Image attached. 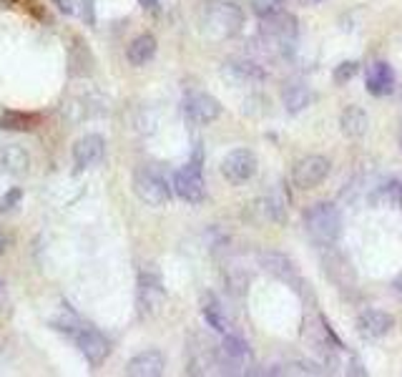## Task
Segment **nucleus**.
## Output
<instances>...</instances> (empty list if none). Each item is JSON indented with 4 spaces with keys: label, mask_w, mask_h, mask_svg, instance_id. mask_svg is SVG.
<instances>
[{
    "label": "nucleus",
    "mask_w": 402,
    "mask_h": 377,
    "mask_svg": "<svg viewBox=\"0 0 402 377\" xmlns=\"http://www.w3.org/2000/svg\"><path fill=\"white\" fill-rule=\"evenodd\" d=\"M219 365H224V372H229V375L251 372L249 367L254 365L251 347L241 337H237V334H227L222 339V345H219Z\"/></svg>",
    "instance_id": "nucleus-5"
},
{
    "label": "nucleus",
    "mask_w": 402,
    "mask_h": 377,
    "mask_svg": "<svg viewBox=\"0 0 402 377\" xmlns=\"http://www.w3.org/2000/svg\"><path fill=\"white\" fill-rule=\"evenodd\" d=\"M138 6L146 8V11H156V8H158V0H138Z\"/></svg>",
    "instance_id": "nucleus-35"
},
{
    "label": "nucleus",
    "mask_w": 402,
    "mask_h": 377,
    "mask_svg": "<svg viewBox=\"0 0 402 377\" xmlns=\"http://www.w3.org/2000/svg\"><path fill=\"white\" fill-rule=\"evenodd\" d=\"M256 166H259V161H256L254 151L234 149V151H229L227 156H224L222 174H224V179H227L229 184H246L256 174Z\"/></svg>",
    "instance_id": "nucleus-8"
},
{
    "label": "nucleus",
    "mask_w": 402,
    "mask_h": 377,
    "mask_svg": "<svg viewBox=\"0 0 402 377\" xmlns=\"http://www.w3.org/2000/svg\"><path fill=\"white\" fill-rule=\"evenodd\" d=\"M134 191L148 206H166L171 201V186L151 166H141L134 174Z\"/></svg>",
    "instance_id": "nucleus-4"
},
{
    "label": "nucleus",
    "mask_w": 402,
    "mask_h": 377,
    "mask_svg": "<svg viewBox=\"0 0 402 377\" xmlns=\"http://www.w3.org/2000/svg\"><path fill=\"white\" fill-rule=\"evenodd\" d=\"M297 3H305V6H312V0H297Z\"/></svg>",
    "instance_id": "nucleus-37"
},
{
    "label": "nucleus",
    "mask_w": 402,
    "mask_h": 377,
    "mask_svg": "<svg viewBox=\"0 0 402 377\" xmlns=\"http://www.w3.org/2000/svg\"><path fill=\"white\" fill-rule=\"evenodd\" d=\"M244 216L256 226L269 224V221H274V224H282L284 216H287V201H284L282 196H277V194L259 196V199H254L249 206H246Z\"/></svg>",
    "instance_id": "nucleus-11"
},
{
    "label": "nucleus",
    "mask_w": 402,
    "mask_h": 377,
    "mask_svg": "<svg viewBox=\"0 0 402 377\" xmlns=\"http://www.w3.org/2000/svg\"><path fill=\"white\" fill-rule=\"evenodd\" d=\"M201 31L209 38L217 41H227L234 38L244 26V11L232 0H207L199 11Z\"/></svg>",
    "instance_id": "nucleus-2"
},
{
    "label": "nucleus",
    "mask_w": 402,
    "mask_h": 377,
    "mask_svg": "<svg viewBox=\"0 0 402 377\" xmlns=\"http://www.w3.org/2000/svg\"><path fill=\"white\" fill-rule=\"evenodd\" d=\"M305 229L320 247H332L342 234V216L337 206L320 201L305 211Z\"/></svg>",
    "instance_id": "nucleus-3"
},
{
    "label": "nucleus",
    "mask_w": 402,
    "mask_h": 377,
    "mask_svg": "<svg viewBox=\"0 0 402 377\" xmlns=\"http://www.w3.org/2000/svg\"><path fill=\"white\" fill-rule=\"evenodd\" d=\"M297 33H299L297 18L287 11H277V13H272V16L261 18V36L284 51H287L289 46H294Z\"/></svg>",
    "instance_id": "nucleus-6"
},
{
    "label": "nucleus",
    "mask_w": 402,
    "mask_h": 377,
    "mask_svg": "<svg viewBox=\"0 0 402 377\" xmlns=\"http://www.w3.org/2000/svg\"><path fill=\"white\" fill-rule=\"evenodd\" d=\"M184 116L194 126L214 124L222 116V103L209 93H191L184 98Z\"/></svg>",
    "instance_id": "nucleus-9"
},
{
    "label": "nucleus",
    "mask_w": 402,
    "mask_h": 377,
    "mask_svg": "<svg viewBox=\"0 0 402 377\" xmlns=\"http://www.w3.org/2000/svg\"><path fill=\"white\" fill-rule=\"evenodd\" d=\"M106 154V141L98 134H86L73 144V164L76 169H91L96 166Z\"/></svg>",
    "instance_id": "nucleus-15"
},
{
    "label": "nucleus",
    "mask_w": 402,
    "mask_h": 377,
    "mask_svg": "<svg viewBox=\"0 0 402 377\" xmlns=\"http://www.w3.org/2000/svg\"><path fill=\"white\" fill-rule=\"evenodd\" d=\"M50 327L58 329V332L68 334V337L76 342V347L81 350V355L86 357V362L91 367H98L104 365L106 357L111 355V342L104 337V334L98 332V329H93L91 324L81 322L78 317H60V319H53L50 322Z\"/></svg>",
    "instance_id": "nucleus-1"
},
{
    "label": "nucleus",
    "mask_w": 402,
    "mask_h": 377,
    "mask_svg": "<svg viewBox=\"0 0 402 377\" xmlns=\"http://www.w3.org/2000/svg\"><path fill=\"white\" fill-rule=\"evenodd\" d=\"M224 75L234 78L237 83H261L266 78V70L256 60L249 58H232L224 63Z\"/></svg>",
    "instance_id": "nucleus-18"
},
{
    "label": "nucleus",
    "mask_w": 402,
    "mask_h": 377,
    "mask_svg": "<svg viewBox=\"0 0 402 377\" xmlns=\"http://www.w3.org/2000/svg\"><path fill=\"white\" fill-rule=\"evenodd\" d=\"M21 201H23V188L21 186H13V188H8V191H3V194H0V214L18 209Z\"/></svg>",
    "instance_id": "nucleus-29"
},
{
    "label": "nucleus",
    "mask_w": 402,
    "mask_h": 377,
    "mask_svg": "<svg viewBox=\"0 0 402 377\" xmlns=\"http://www.w3.org/2000/svg\"><path fill=\"white\" fill-rule=\"evenodd\" d=\"M364 86L372 96H390L395 91V73L387 63L377 60L367 68V78H364Z\"/></svg>",
    "instance_id": "nucleus-20"
},
{
    "label": "nucleus",
    "mask_w": 402,
    "mask_h": 377,
    "mask_svg": "<svg viewBox=\"0 0 402 377\" xmlns=\"http://www.w3.org/2000/svg\"><path fill=\"white\" fill-rule=\"evenodd\" d=\"M282 3L284 0H251V8L259 18H266L272 16V13L282 11Z\"/></svg>",
    "instance_id": "nucleus-31"
},
{
    "label": "nucleus",
    "mask_w": 402,
    "mask_h": 377,
    "mask_svg": "<svg viewBox=\"0 0 402 377\" xmlns=\"http://www.w3.org/2000/svg\"><path fill=\"white\" fill-rule=\"evenodd\" d=\"M317 3H322V0H312V6H317Z\"/></svg>",
    "instance_id": "nucleus-39"
},
{
    "label": "nucleus",
    "mask_w": 402,
    "mask_h": 377,
    "mask_svg": "<svg viewBox=\"0 0 402 377\" xmlns=\"http://www.w3.org/2000/svg\"><path fill=\"white\" fill-rule=\"evenodd\" d=\"M284 101V108L289 113H302L305 108H310L312 103V91L307 86H289L282 96Z\"/></svg>",
    "instance_id": "nucleus-25"
},
{
    "label": "nucleus",
    "mask_w": 402,
    "mask_h": 377,
    "mask_svg": "<svg viewBox=\"0 0 402 377\" xmlns=\"http://www.w3.org/2000/svg\"><path fill=\"white\" fill-rule=\"evenodd\" d=\"M224 282H227L229 292L241 294L246 290V285H249V275L244 270H239V267H229V270H224Z\"/></svg>",
    "instance_id": "nucleus-27"
},
{
    "label": "nucleus",
    "mask_w": 402,
    "mask_h": 377,
    "mask_svg": "<svg viewBox=\"0 0 402 377\" xmlns=\"http://www.w3.org/2000/svg\"><path fill=\"white\" fill-rule=\"evenodd\" d=\"M81 6V18L86 21V26H96V0H78Z\"/></svg>",
    "instance_id": "nucleus-32"
},
{
    "label": "nucleus",
    "mask_w": 402,
    "mask_h": 377,
    "mask_svg": "<svg viewBox=\"0 0 402 377\" xmlns=\"http://www.w3.org/2000/svg\"><path fill=\"white\" fill-rule=\"evenodd\" d=\"M380 201L402 206V181H387L385 186H380Z\"/></svg>",
    "instance_id": "nucleus-30"
},
{
    "label": "nucleus",
    "mask_w": 402,
    "mask_h": 377,
    "mask_svg": "<svg viewBox=\"0 0 402 377\" xmlns=\"http://www.w3.org/2000/svg\"><path fill=\"white\" fill-rule=\"evenodd\" d=\"M156 48H158L156 38H153L151 33H141V36H136L131 41L129 51H126V58H129L131 65L138 68V65H146L148 60L156 55Z\"/></svg>",
    "instance_id": "nucleus-23"
},
{
    "label": "nucleus",
    "mask_w": 402,
    "mask_h": 377,
    "mask_svg": "<svg viewBox=\"0 0 402 377\" xmlns=\"http://www.w3.org/2000/svg\"><path fill=\"white\" fill-rule=\"evenodd\" d=\"M8 244H11V237H8V232L3 229V226H0V254H6Z\"/></svg>",
    "instance_id": "nucleus-34"
},
{
    "label": "nucleus",
    "mask_w": 402,
    "mask_h": 377,
    "mask_svg": "<svg viewBox=\"0 0 402 377\" xmlns=\"http://www.w3.org/2000/svg\"><path fill=\"white\" fill-rule=\"evenodd\" d=\"M3 287H6V282H3V280H0V292H3Z\"/></svg>",
    "instance_id": "nucleus-38"
},
{
    "label": "nucleus",
    "mask_w": 402,
    "mask_h": 377,
    "mask_svg": "<svg viewBox=\"0 0 402 377\" xmlns=\"http://www.w3.org/2000/svg\"><path fill=\"white\" fill-rule=\"evenodd\" d=\"M40 126V116L31 111H3L0 113V131H16V134H31Z\"/></svg>",
    "instance_id": "nucleus-22"
},
{
    "label": "nucleus",
    "mask_w": 402,
    "mask_h": 377,
    "mask_svg": "<svg viewBox=\"0 0 402 377\" xmlns=\"http://www.w3.org/2000/svg\"><path fill=\"white\" fill-rule=\"evenodd\" d=\"M91 65H93V58H91V51L83 41H73V48H71V75H88L91 73Z\"/></svg>",
    "instance_id": "nucleus-26"
},
{
    "label": "nucleus",
    "mask_w": 402,
    "mask_h": 377,
    "mask_svg": "<svg viewBox=\"0 0 402 377\" xmlns=\"http://www.w3.org/2000/svg\"><path fill=\"white\" fill-rule=\"evenodd\" d=\"M392 327H395V317L382 309H364L357 317V329L362 337H385Z\"/></svg>",
    "instance_id": "nucleus-17"
},
{
    "label": "nucleus",
    "mask_w": 402,
    "mask_h": 377,
    "mask_svg": "<svg viewBox=\"0 0 402 377\" xmlns=\"http://www.w3.org/2000/svg\"><path fill=\"white\" fill-rule=\"evenodd\" d=\"M55 8H58L63 16H73L76 13V6H73V0H50Z\"/></svg>",
    "instance_id": "nucleus-33"
},
{
    "label": "nucleus",
    "mask_w": 402,
    "mask_h": 377,
    "mask_svg": "<svg viewBox=\"0 0 402 377\" xmlns=\"http://www.w3.org/2000/svg\"><path fill=\"white\" fill-rule=\"evenodd\" d=\"M339 129L347 139H362L370 129V116L359 106H347L339 116Z\"/></svg>",
    "instance_id": "nucleus-21"
},
{
    "label": "nucleus",
    "mask_w": 402,
    "mask_h": 377,
    "mask_svg": "<svg viewBox=\"0 0 402 377\" xmlns=\"http://www.w3.org/2000/svg\"><path fill=\"white\" fill-rule=\"evenodd\" d=\"M259 264H261V270H266L269 275L277 277V280L292 285L297 292L305 287V282L299 280V275H297V267H294V262L287 257V254H282V252H261L259 254Z\"/></svg>",
    "instance_id": "nucleus-14"
},
{
    "label": "nucleus",
    "mask_w": 402,
    "mask_h": 377,
    "mask_svg": "<svg viewBox=\"0 0 402 377\" xmlns=\"http://www.w3.org/2000/svg\"><path fill=\"white\" fill-rule=\"evenodd\" d=\"M186 350H189V365H186L189 375H207L209 367L219 365V347H214L212 339L201 334H191Z\"/></svg>",
    "instance_id": "nucleus-10"
},
{
    "label": "nucleus",
    "mask_w": 402,
    "mask_h": 377,
    "mask_svg": "<svg viewBox=\"0 0 402 377\" xmlns=\"http://www.w3.org/2000/svg\"><path fill=\"white\" fill-rule=\"evenodd\" d=\"M174 191L186 204H201V201H204V196H207V184H204V176H201L199 164L189 161L184 169L176 171Z\"/></svg>",
    "instance_id": "nucleus-7"
},
{
    "label": "nucleus",
    "mask_w": 402,
    "mask_h": 377,
    "mask_svg": "<svg viewBox=\"0 0 402 377\" xmlns=\"http://www.w3.org/2000/svg\"><path fill=\"white\" fill-rule=\"evenodd\" d=\"M330 169H332V164H330V159H325V156H307V159H302V161H297V166H294V174H292V179H294V186L297 188H315V186H320L322 181H325L327 176H330Z\"/></svg>",
    "instance_id": "nucleus-13"
},
{
    "label": "nucleus",
    "mask_w": 402,
    "mask_h": 377,
    "mask_svg": "<svg viewBox=\"0 0 402 377\" xmlns=\"http://www.w3.org/2000/svg\"><path fill=\"white\" fill-rule=\"evenodd\" d=\"M163 302H166V290H163L161 280L153 272H141L138 275V309L146 317L161 312Z\"/></svg>",
    "instance_id": "nucleus-12"
},
{
    "label": "nucleus",
    "mask_w": 402,
    "mask_h": 377,
    "mask_svg": "<svg viewBox=\"0 0 402 377\" xmlns=\"http://www.w3.org/2000/svg\"><path fill=\"white\" fill-rule=\"evenodd\" d=\"M166 370V357L161 350H143L136 357H131L126 365V375L131 377H158Z\"/></svg>",
    "instance_id": "nucleus-16"
},
{
    "label": "nucleus",
    "mask_w": 402,
    "mask_h": 377,
    "mask_svg": "<svg viewBox=\"0 0 402 377\" xmlns=\"http://www.w3.org/2000/svg\"><path fill=\"white\" fill-rule=\"evenodd\" d=\"M31 169V154L23 146H3L0 149V174L8 176H26Z\"/></svg>",
    "instance_id": "nucleus-19"
},
{
    "label": "nucleus",
    "mask_w": 402,
    "mask_h": 377,
    "mask_svg": "<svg viewBox=\"0 0 402 377\" xmlns=\"http://www.w3.org/2000/svg\"><path fill=\"white\" fill-rule=\"evenodd\" d=\"M359 70V63L357 60H342V63L335 68V73H332V78H335V83L337 86H344V83H349L357 75Z\"/></svg>",
    "instance_id": "nucleus-28"
},
{
    "label": "nucleus",
    "mask_w": 402,
    "mask_h": 377,
    "mask_svg": "<svg viewBox=\"0 0 402 377\" xmlns=\"http://www.w3.org/2000/svg\"><path fill=\"white\" fill-rule=\"evenodd\" d=\"M201 314H204V319H207L209 327L217 329V332H227V329H229L227 312H224V307L219 304L217 299H214L212 294H207V297H204V302H201Z\"/></svg>",
    "instance_id": "nucleus-24"
},
{
    "label": "nucleus",
    "mask_w": 402,
    "mask_h": 377,
    "mask_svg": "<svg viewBox=\"0 0 402 377\" xmlns=\"http://www.w3.org/2000/svg\"><path fill=\"white\" fill-rule=\"evenodd\" d=\"M392 287H395L397 297H400V299H402V275H400V277H397V280H395V285H392Z\"/></svg>",
    "instance_id": "nucleus-36"
}]
</instances>
